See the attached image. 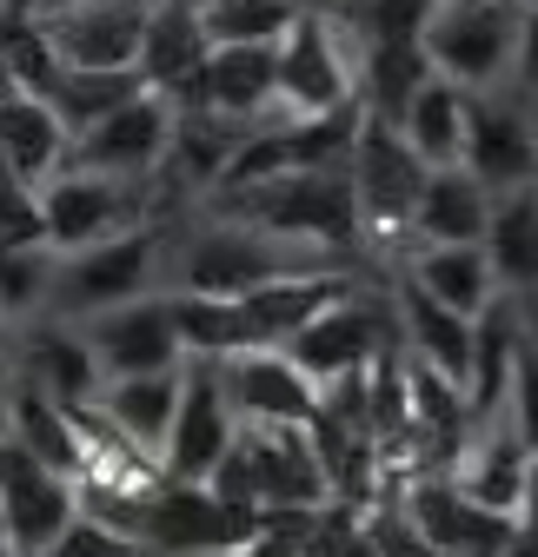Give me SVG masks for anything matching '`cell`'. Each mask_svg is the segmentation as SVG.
Masks as SVG:
<instances>
[{"instance_id":"cell-23","label":"cell","mask_w":538,"mask_h":557,"mask_svg":"<svg viewBox=\"0 0 538 557\" xmlns=\"http://www.w3.org/2000/svg\"><path fill=\"white\" fill-rule=\"evenodd\" d=\"M399 278L413 293L439 299L445 312H465V319H479L499 299V278H492L479 246H406L399 252Z\"/></svg>"},{"instance_id":"cell-9","label":"cell","mask_w":538,"mask_h":557,"mask_svg":"<svg viewBox=\"0 0 538 557\" xmlns=\"http://www.w3.org/2000/svg\"><path fill=\"white\" fill-rule=\"evenodd\" d=\"M386 345H399V332H392V306L386 299H366L359 286L353 293H340L332 306H319L280 352L313 379V385H332V379H353V372H366Z\"/></svg>"},{"instance_id":"cell-16","label":"cell","mask_w":538,"mask_h":557,"mask_svg":"<svg viewBox=\"0 0 538 557\" xmlns=\"http://www.w3.org/2000/svg\"><path fill=\"white\" fill-rule=\"evenodd\" d=\"M8 372L21 385H34L40 398H53V405H94L100 398V366L87 352L81 325H66V319H47V325L27 319V325H14Z\"/></svg>"},{"instance_id":"cell-25","label":"cell","mask_w":538,"mask_h":557,"mask_svg":"<svg viewBox=\"0 0 538 557\" xmlns=\"http://www.w3.org/2000/svg\"><path fill=\"white\" fill-rule=\"evenodd\" d=\"M486 206H492V193L465 173V166L426 173L419 206H413V226H406V246H479Z\"/></svg>"},{"instance_id":"cell-10","label":"cell","mask_w":538,"mask_h":557,"mask_svg":"<svg viewBox=\"0 0 538 557\" xmlns=\"http://www.w3.org/2000/svg\"><path fill=\"white\" fill-rule=\"evenodd\" d=\"M173 120L180 107L154 87H140L133 100H120L107 120H94L66 166H87V173H113V180H140V186H160V166H167V147H173Z\"/></svg>"},{"instance_id":"cell-41","label":"cell","mask_w":538,"mask_h":557,"mask_svg":"<svg viewBox=\"0 0 538 557\" xmlns=\"http://www.w3.org/2000/svg\"><path fill=\"white\" fill-rule=\"evenodd\" d=\"M0 557H14V544H8V524H0Z\"/></svg>"},{"instance_id":"cell-17","label":"cell","mask_w":538,"mask_h":557,"mask_svg":"<svg viewBox=\"0 0 538 557\" xmlns=\"http://www.w3.org/2000/svg\"><path fill=\"white\" fill-rule=\"evenodd\" d=\"M465 173L486 193L525 186L538 180V139H531V113L512 94H473V120H465Z\"/></svg>"},{"instance_id":"cell-12","label":"cell","mask_w":538,"mask_h":557,"mask_svg":"<svg viewBox=\"0 0 538 557\" xmlns=\"http://www.w3.org/2000/svg\"><path fill=\"white\" fill-rule=\"evenodd\" d=\"M81 338H87V352L100 366V385L107 379H147V372L186 366V345H180L167 293H147V299H126L113 312L81 319Z\"/></svg>"},{"instance_id":"cell-44","label":"cell","mask_w":538,"mask_h":557,"mask_svg":"<svg viewBox=\"0 0 538 557\" xmlns=\"http://www.w3.org/2000/svg\"><path fill=\"white\" fill-rule=\"evenodd\" d=\"M47 8H81V0H47Z\"/></svg>"},{"instance_id":"cell-33","label":"cell","mask_w":538,"mask_h":557,"mask_svg":"<svg viewBox=\"0 0 538 557\" xmlns=\"http://www.w3.org/2000/svg\"><path fill=\"white\" fill-rule=\"evenodd\" d=\"M0 246H47L40 233V193L0 166Z\"/></svg>"},{"instance_id":"cell-3","label":"cell","mask_w":538,"mask_h":557,"mask_svg":"<svg viewBox=\"0 0 538 557\" xmlns=\"http://www.w3.org/2000/svg\"><path fill=\"white\" fill-rule=\"evenodd\" d=\"M207 484L227 505H246L259 518H313L332 505V484L306 425H240Z\"/></svg>"},{"instance_id":"cell-27","label":"cell","mask_w":538,"mask_h":557,"mask_svg":"<svg viewBox=\"0 0 538 557\" xmlns=\"http://www.w3.org/2000/svg\"><path fill=\"white\" fill-rule=\"evenodd\" d=\"M246 133H253V126H233V120H220V113L180 107L160 180H167V186H186V193H213L220 173L233 166V153H240V139H246Z\"/></svg>"},{"instance_id":"cell-37","label":"cell","mask_w":538,"mask_h":557,"mask_svg":"<svg viewBox=\"0 0 538 557\" xmlns=\"http://www.w3.org/2000/svg\"><path fill=\"white\" fill-rule=\"evenodd\" d=\"M499 557H538V524H518V531H512V544H505Z\"/></svg>"},{"instance_id":"cell-5","label":"cell","mask_w":538,"mask_h":557,"mask_svg":"<svg viewBox=\"0 0 538 557\" xmlns=\"http://www.w3.org/2000/svg\"><path fill=\"white\" fill-rule=\"evenodd\" d=\"M160 278H167V239H160V226H133V233H113L100 246H81V252H53L47 319L81 325V319L113 312L126 299L167 293Z\"/></svg>"},{"instance_id":"cell-38","label":"cell","mask_w":538,"mask_h":557,"mask_svg":"<svg viewBox=\"0 0 538 557\" xmlns=\"http://www.w3.org/2000/svg\"><path fill=\"white\" fill-rule=\"evenodd\" d=\"M8 411H14V379L0 372V438H8Z\"/></svg>"},{"instance_id":"cell-22","label":"cell","mask_w":538,"mask_h":557,"mask_svg":"<svg viewBox=\"0 0 538 557\" xmlns=\"http://www.w3.org/2000/svg\"><path fill=\"white\" fill-rule=\"evenodd\" d=\"M479 252H486V265L499 278V293H512V299L538 293V180L492 193Z\"/></svg>"},{"instance_id":"cell-7","label":"cell","mask_w":538,"mask_h":557,"mask_svg":"<svg viewBox=\"0 0 538 557\" xmlns=\"http://www.w3.org/2000/svg\"><path fill=\"white\" fill-rule=\"evenodd\" d=\"M419 53L465 94H505L518 53V0H439L419 27Z\"/></svg>"},{"instance_id":"cell-14","label":"cell","mask_w":538,"mask_h":557,"mask_svg":"<svg viewBox=\"0 0 538 557\" xmlns=\"http://www.w3.org/2000/svg\"><path fill=\"white\" fill-rule=\"evenodd\" d=\"M392 505H399V518L413 524L419 544H432V550H445V557H499V550L512 544V531H518V518L473 505L445 471H439V478H413Z\"/></svg>"},{"instance_id":"cell-36","label":"cell","mask_w":538,"mask_h":557,"mask_svg":"<svg viewBox=\"0 0 538 557\" xmlns=\"http://www.w3.org/2000/svg\"><path fill=\"white\" fill-rule=\"evenodd\" d=\"M518 524H538V451L525 465V492H518Z\"/></svg>"},{"instance_id":"cell-30","label":"cell","mask_w":538,"mask_h":557,"mask_svg":"<svg viewBox=\"0 0 538 557\" xmlns=\"http://www.w3.org/2000/svg\"><path fill=\"white\" fill-rule=\"evenodd\" d=\"M199 8V34L207 47H259V40H280L293 27V0H193Z\"/></svg>"},{"instance_id":"cell-1","label":"cell","mask_w":538,"mask_h":557,"mask_svg":"<svg viewBox=\"0 0 538 557\" xmlns=\"http://www.w3.org/2000/svg\"><path fill=\"white\" fill-rule=\"evenodd\" d=\"M207 213L259 226V233H280V239H299V246H319V252H340V259H359V206H353L346 160L273 173L259 186L220 193V199H207Z\"/></svg>"},{"instance_id":"cell-19","label":"cell","mask_w":538,"mask_h":557,"mask_svg":"<svg viewBox=\"0 0 538 557\" xmlns=\"http://www.w3.org/2000/svg\"><path fill=\"white\" fill-rule=\"evenodd\" d=\"M273 66H280V40H259V47H207V66H199L186 107L220 113L233 126H266V120H273Z\"/></svg>"},{"instance_id":"cell-24","label":"cell","mask_w":538,"mask_h":557,"mask_svg":"<svg viewBox=\"0 0 538 557\" xmlns=\"http://www.w3.org/2000/svg\"><path fill=\"white\" fill-rule=\"evenodd\" d=\"M173 405H180V366L173 372H147V379H107L94 411L160 471V445L173 432Z\"/></svg>"},{"instance_id":"cell-4","label":"cell","mask_w":538,"mask_h":557,"mask_svg":"<svg viewBox=\"0 0 538 557\" xmlns=\"http://www.w3.org/2000/svg\"><path fill=\"white\" fill-rule=\"evenodd\" d=\"M359 107V34L340 8H299L280 34L273 120H326Z\"/></svg>"},{"instance_id":"cell-13","label":"cell","mask_w":538,"mask_h":557,"mask_svg":"<svg viewBox=\"0 0 538 557\" xmlns=\"http://www.w3.org/2000/svg\"><path fill=\"white\" fill-rule=\"evenodd\" d=\"M60 66H87V74H133L140 60V27L147 0H81V8H47L34 14Z\"/></svg>"},{"instance_id":"cell-18","label":"cell","mask_w":538,"mask_h":557,"mask_svg":"<svg viewBox=\"0 0 538 557\" xmlns=\"http://www.w3.org/2000/svg\"><path fill=\"white\" fill-rule=\"evenodd\" d=\"M525 465H531V445L518 438V425L505 418V405L499 411H486V418H473V432H465V445H458V458H452V484L473 505H486V511H505V518H518V492H525Z\"/></svg>"},{"instance_id":"cell-42","label":"cell","mask_w":538,"mask_h":557,"mask_svg":"<svg viewBox=\"0 0 538 557\" xmlns=\"http://www.w3.org/2000/svg\"><path fill=\"white\" fill-rule=\"evenodd\" d=\"M293 8H332V0H293Z\"/></svg>"},{"instance_id":"cell-11","label":"cell","mask_w":538,"mask_h":557,"mask_svg":"<svg viewBox=\"0 0 538 557\" xmlns=\"http://www.w3.org/2000/svg\"><path fill=\"white\" fill-rule=\"evenodd\" d=\"M240 432V418L227 405V385H220V366L213 359H186L180 366V405H173V432L160 445V478L173 484H207L213 465L227 458Z\"/></svg>"},{"instance_id":"cell-40","label":"cell","mask_w":538,"mask_h":557,"mask_svg":"<svg viewBox=\"0 0 538 557\" xmlns=\"http://www.w3.org/2000/svg\"><path fill=\"white\" fill-rule=\"evenodd\" d=\"M518 312H525V325L538 332V293H525V299H518Z\"/></svg>"},{"instance_id":"cell-43","label":"cell","mask_w":538,"mask_h":557,"mask_svg":"<svg viewBox=\"0 0 538 557\" xmlns=\"http://www.w3.org/2000/svg\"><path fill=\"white\" fill-rule=\"evenodd\" d=\"M525 113H531V139H538V100H531V107H525Z\"/></svg>"},{"instance_id":"cell-31","label":"cell","mask_w":538,"mask_h":557,"mask_svg":"<svg viewBox=\"0 0 538 557\" xmlns=\"http://www.w3.org/2000/svg\"><path fill=\"white\" fill-rule=\"evenodd\" d=\"M47 278H53L47 246H0V312H8V325L47 312Z\"/></svg>"},{"instance_id":"cell-39","label":"cell","mask_w":538,"mask_h":557,"mask_svg":"<svg viewBox=\"0 0 538 557\" xmlns=\"http://www.w3.org/2000/svg\"><path fill=\"white\" fill-rule=\"evenodd\" d=\"M8 352H14V325H8V312H0V372H8Z\"/></svg>"},{"instance_id":"cell-32","label":"cell","mask_w":538,"mask_h":557,"mask_svg":"<svg viewBox=\"0 0 538 557\" xmlns=\"http://www.w3.org/2000/svg\"><path fill=\"white\" fill-rule=\"evenodd\" d=\"M505 418L518 425V438L538 451V332L531 325L518 338V359H512V379H505Z\"/></svg>"},{"instance_id":"cell-35","label":"cell","mask_w":538,"mask_h":557,"mask_svg":"<svg viewBox=\"0 0 538 557\" xmlns=\"http://www.w3.org/2000/svg\"><path fill=\"white\" fill-rule=\"evenodd\" d=\"M27 465H34V458H27V451H21L14 438H0V492H8V484H14V478H21Z\"/></svg>"},{"instance_id":"cell-21","label":"cell","mask_w":538,"mask_h":557,"mask_svg":"<svg viewBox=\"0 0 538 557\" xmlns=\"http://www.w3.org/2000/svg\"><path fill=\"white\" fill-rule=\"evenodd\" d=\"M81 518V498H74V478H60L47 465H27L8 492H0V524H8V544L14 557H47Z\"/></svg>"},{"instance_id":"cell-26","label":"cell","mask_w":538,"mask_h":557,"mask_svg":"<svg viewBox=\"0 0 538 557\" xmlns=\"http://www.w3.org/2000/svg\"><path fill=\"white\" fill-rule=\"evenodd\" d=\"M465 120H473V94L465 87H452L445 74H426L419 87H413V100L399 107V139L439 173V166H458L465 160Z\"/></svg>"},{"instance_id":"cell-2","label":"cell","mask_w":538,"mask_h":557,"mask_svg":"<svg viewBox=\"0 0 538 557\" xmlns=\"http://www.w3.org/2000/svg\"><path fill=\"white\" fill-rule=\"evenodd\" d=\"M299 272H353V259L319 252L280 233H259L240 220H207L173 259H167V293H199V299H233L253 286H273V278H299Z\"/></svg>"},{"instance_id":"cell-28","label":"cell","mask_w":538,"mask_h":557,"mask_svg":"<svg viewBox=\"0 0 538 557\" xmlns=\"http://www.w3.org/2000/svg\"><path fill=\"white\" fill-rule=\"evenodd\" d=\"M518 338H525V312H518L512 293H499L473 319V372H465V405H473V418L505 405V379H512V359H518Z\"/></svg>"},{"instance_id":"cell-15","label":"cell","mask_w":538,"mask_h":557,"mask_svg":"<svg viewBox=\"0 0 538 557\" xmlns=\"http://www.w3.org/2000/svg\"><path fill=\"white\" fill-rule=\"evenodd\" d=\"M220 366V385H227V405L240 425H313L319 418V385L280 352V345H259V352H233V359H213Z\"/></svg>"},{"instance_id":"cell-8","label":"cell","mask_w":538,"mask_h":557,"mask_svg":"<svg viewBox=\"0 0 538 557\" xmlns=\"http://www.w3.org/2000/svg\"><path fill=\"white\" fill-rule=\"evenodd\" d=\"M154 226V186L140 180H113V173H87V166H60L40 186V233L47 252H81L100 246L113 233Z\"/></svg>"},{"instance_id":"cell-29","label":"cell","mask_w":538,"mask_h":557,"mask_svg":"<svg viewBox=\"0 0 538 557\" xmlns=\"http://www.w3.org/2000/svg\"><path fill=\"white\" fill-rule=\"evenodd\" d=\"M140 94V74H87V66H60L53 74V87H47V107H53V120L66 126V133H87L94 120H107L120 100H133Z\"/></svg>"},{"instance_id":"cell-20","label":"cell","mask_w":538,"mask_h":557,"mask_svg":"<svg viewBox=\"0 0 538 557\" xmlns=\"http://www.w3.org/2000/svg\"><path fill=\"white\" fill-rule=\"evenodd\" d=\"M199 66H207V34H199V8L193 0H147V27H140V60L133 74L140 87L167 94L173 107H186Z\"/></svg>"},{"instance_id":"cell-6","label":"cell","mask_w":538,"mask_h":557,"mask_svg":"<svg viewBox=\"0 0 538 557\" xmlns=\"http://www.w3.org/2000/svg\"><path fill=\"white\" fill-rule=\"evenodd\" d=\"M426 173L432 166L399 139L392 120L359 113L353 147H346V180H353V206H359V246L406 252V226H413V206H419Z\"/></svg>"},{"instance_id":"cell-34","label":"cell","mask_w":538,"mask_h":557,"mask_svg":"<svg viewBox=\"0 0 538 557\" xmlns=\"http://www.w3.org/2000/svg\"><path fill=\"white\" fill-rule=\"evenodd\" d=\"M512 100H538V0H518V53H512Z\"/></svg>"}]
</instances>
